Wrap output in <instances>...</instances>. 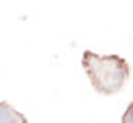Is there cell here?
<instances>
[{
  "instance_id": "1",
  "label": "cell",
  "mask_w": 133,
  "mask_h": 123,
  "mask_svg": "<svg viewBox=\"0 0 133 123\" xmlns=\"http://www.w3.org/2000/svg\"><path fill=\"white\" fill-rule=\"evenodd\" d=\"M82 66L94 90L100 95H114L122 90L131 73L128 63L119 55L100 56L91 50L83 53Z\"/></svg>"
},
{
  "instance_id": "2",
  "label": "cell",
  "mask_w": 133,
  "mask_h": 123,
  "mask_svg": "<svg viewBox=\"0 0 133 123\" xmlns=\"http://www.w3.org/2000/svg\"><path fill=\"white\" fill-rule=\"evenodd\" d=\"M0 123H28V120L8 101H0Z\"/></svg>"
},
{
  "instance_id": "3",
  "label": "cell",
  "mask_w": 133,
  "mask_h": 123,
  "mask_svg": "<svg viewBox=\"0 0 133 123\" xmlns=\"http://www.w3.org/2000/svg\"><path fill=\"white\" fill-rule=\"evenodd\" d=\"M122 123H133V101L127 106V109L122 115Z\"/></svg>"
}]
</instances>
